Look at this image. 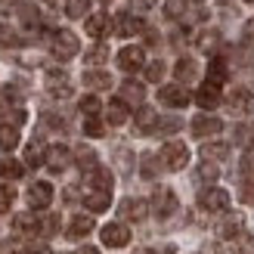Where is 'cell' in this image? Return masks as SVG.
I'll use <instances>...</instances> for the list:
<instances>
[{
  "label": "cell",
  "mask_w": 254,
  "mask_h": 254,
  "mask_svg": "<svg viewBox=\"0 0 254 254\" xmlns=\"http://www.w3.org/2000/svg\"><path fill=\"white\" fill-rule=\"evenodd\" d=\"M161 164L168 171H183L189 164V149L183 143H164L161 146Z\"/></svg>",
  "instance_id": "6da1fadb"
},
{
  "label": "cell",
  "mask_w": 254,
  "mask_h": 254,
  "mask_svg": "<svg viewBox=\"0 0 254 254\" xmlns=\"http://www.w3.org/2000/svg\"><path fill=\"white\" fill-rule=\"evenodd\" d=\"M50 47H53V56L56 59H71V56H78V37H74L71 31H56L53 37H50Z\"/></svg>",
  "instance_id": "7a4b0ae2"
},
{
  "label": "cell",
  "mask_w": 254,
  "mask_h": 254,
  "mask_svg": "<svg viewBox=\"0 0 254 254\" xmlns=\"http://www.w3.org/2000/svg\"><path fill=\"white\" fill-rule=\"evenodd\" d=\"M198 205L205 208V211H211V214H223L226 208H230V192L211 186V189H205V192L198 195Z\"/></svg>",
  "instance_id": "3957f363"
},
{
  "label": "cell",
  "mask_w": 254,
  "mask_h": 254,
  "mask_svg": "<svg viewBox=\"0 0 254 254\" xmlns=\"http://www.w3.org/2000/svg\"><path fill=\"white\" fill-rule=\"evenodd\" d=\"M99 236H103V245H109V248H124L130 242V230L124 223H106Z\"/></svg>",
  "instance_id": "277c9868"
},
{
  "label": "cell",
  "mask_w": 254,
  "mask_h": 254,
  "mask_svg": "<svg viewBox=\"0 0 254 254\" xmlns=\"http://www.w3.org/2000/svg\"><path fill=\"white\" fill-rule=\"evenodd\" d=\"M152 211H155V217H171V214L177 211V195L174 189H158L155 195H152Z\"/></svg>",
  "instance_id": "5b68a950"
},
{
  "label": "cell",
  "mask_w": 254,
  "mask_h": 254,
  "mask_svg": "<svg viewBox=\"0 0 254 254\" xmlns=\"http://www.w3.org/2000/svg\"><path fill=\"white\" fill-rule=\"evenodd\" d=\"M226 109H230L233 115H248L254 109V96L245 90V87H236V90L226 96Z\"/></svg>",
  "instance_id": "8992f818"
},
{
  "label": "cell",
  "mask_w": 254,
  "mask_h": 254,
  "mask_svg": "<svg viewBox=\"0 0 254 254\" xmlns=\"http://www.w3.org/2000/svg\"><path fill=\"white\" fill-rule=\"evenodd\" d=\"M50 201H53V186H50V183L37 180V183L28 186V205H31L34 211H44Z\"/></svg>",
  "instance_id": "52a82bcc"
},
{
  "label": "cell",
  "mask_w": 254,
  "mask_h": 254,
  "mask_svg": "<svg viewBox=\"0 0 254 254\" xmlns=\"http://www.w3.org/2000/svg\"><path fill=\"white\" fill-rule=\"evenodd\" d=\"M158 99H161L164 106H171V109H183V106H189V93H186V87H180V84L161 87V90H158Z\"/></svg>",
  "instance_id": "ba28073f"
},
{
  "label": "cell",
  "mask_w": 254,
  "mask_h": 254,
  "mask_svg": "<svg viewBox=\"0 0 254 254\" xmlns=\"http://www.w3.org/2000/svg\"><path fill=\"white\" fill-rule=\"evenodd\" d=\"M143 62H146L143 47H124L121 53H118V68L121 71H139V68H143Z\"/></svg>",
  "instance_id": "9c48e42d"
},
{
  "label": "cell",
  "mask_w": 254,
  "mask_h": 254,
  "mask_svg": "<svg viewBox=\"0 0 254 254\" xmlns=\"http://www.w3.org/2000/svg\"><path fill=\"white\" fill-rule=\"evenodd\" d=\"M112 28H115L121 37H130L136 31H143V19L133 16V12H118V19L112 22Z\"/></svg>",
  "instance_id": "30bf717a"
},
{
  "label": "cell",
  "mask_w": 254,
  "mask_h": 254,
  "mask_svg": "<svg viewBox=\"0 0 254 254\" xmlns=\"http://www.w3.org/2000/svg\"><path fill=\"white\" fill-rule=\"evenodd\" d=\"M47 90H50V96H59V99L71 96L68 74H65V71H50V74H47Z\"/></svg>",
  "instance_id": "8fae6325"
},
{
  "label": "cell",
  "mask_w": 254,
  "mask_h": 254,
  "mask_svg": "<svg viewBox=\"0 0 254 254\" xmlns=\"http://www.w3.org/2000/svg\"><path fill=\"white\" fill-rule=\"evenodd\" d=\"M220 130H223V121L214 118V115H198V118H192V133L195 136H214V133H220Z\"/></svg>",
  "instance_id": "7c38bea8"
},
{
  "label": "cell",
  "mask_w": 254,
  "mask_h": 254,
  "mask_svg": "<svg viewBox=\"0 0 254 254\" xmlns=\"http://www.w3.org/2000/svg\"><path fill=\"white\" fill-rule=\"evenodd\" d=\"M68 161H71V152H68L65 146H50V149H47V168L53 171V174L65 171Z\"/></svg>",
  "instance_id": "4fadbf2b"
},
{
  "label": "cell",
  "mask_w": 254,
  "mask_h": 254,
  "mask_svg": "<svg viewBox=\"0 0 254 254\" xmlns=\"http://www.w3.org/2000/svg\"><path fill=\"white\" fill-rule=\"evenodd\" d=\"M195 103L201 109H214L220 103V84H214V81H205L198 87V93H195Z\"/></svg>",
  "instance_id": "5bb4252c"
},
{
  "label": "cell",
  "mask_w": 254,
  "mask_h": 254,
  "mask_svg": "<svg viewBox=\"0 0 254 254\" xmlns=\"http://www.w3.org/2000/svg\"><path fill=\"white\" fill-rule=\"evenodd\" d=\"M118 211H121V217H124V220H146L149 205H146L143 198H124Z\"/></svg>",
  "instance_id": "9a60e30c"
},
{
  "label": "cell",
  "mask_w": 254,
  "mask_h": 254,
  "mask_svg": "<svg viewBox=\"0 0 254 254\" xmlns=\"http://www.w3.org/2000/svg\"><path fill=\"white\" fill-rule=\"evenodd\" d=\"M242 226H245V217H242V214H226V217L217 223V236H220V239H236L239 233H242Z\"/></svg>",
  "instance_id": "2e32d148"
},
{
  "label": "cell",
  "mask_w": 254,
  "mask_h": 254,
  "mask_svg": "<svg viewBox=\"0 0 254 254\" xmlns=\"http://www.w3.org/2000/svg\"><path fill=\"white\" fill-rule=\"evenodd\" d=\"M90 233H93V217H90V214H78V217H71L68 230H65L68 239H84Z\"/></svg>",
  "instance_id": "e0dca14e"
},
{
  "label": "cell",
  "mask_w": 254,
  "mask_h": 254,
  "mask_svg": "<svg viewBox=\"0 0 254 254\" xmlns=\"http://www.w3.org/2000/svg\"><path fill=\"white\" fill-rule=\"evenodd\" d=\"M41 217H34V214H19L16 220H12V230L22 233V236H41Z\"/></svg>",
  "instance_id": "ac0fdd59"
},
{
  "label": "cell",
  "mask_w": 254,
  "mask_h": 254,
  "mask_svg": "<svg viewBox=\"0 0 254 254\" xmlns=\"http://www.w3.org/2000/svg\"><path fill=\"white\" fill-rule=\"evenodd\" d=\"M87 183H90L93 189H103V192H112V183H115V177H112V171H106V168H96L93 171H87Z\"/></svg>",
  "instance_id": "d6986e66"
},
{
  "label": "cell",
  "mask_w": 254,
  "mask_h": 254,
  "mask_svg": "<svg viewBox=\"0 0 254 254\" xmlns=\"http://www.w3.org/2000/svg\"><path fill=\"white\" fill-rule=\"evenodd\" d=\"M109 28H112V19L106 16V12H96V16L87 19V34L90 37H106Z\"/></svg>",
  "instance_id": "ffe728a7"
},
{
  "label": "cell",
  "mask_w": 254,
  "mask_h": 254,
  "mask_svg": "<svg viewBox=\"0 0 254 254\" xmlns=\"http://www.w3.org/2000/svg\"><path fill=\"white\" fill-rule=\"evenodd\" d=\"M109 201H112V195H109V192H103V189H93V192H87V195H84L87 211H93V214L106 211V208H109Z\"/></svg>",
  "instance_id": "44dd1931"
},
{
  "label": "cell",
  "mask_w": 254,
  "mask_h": 254,
  "mask_svg": "<svg viewBox=\"0 0 254 254\" xmlns=\"http://www.w3.org/2000/svg\"><path fill=\"white\" fill-rule=\"evenodd\" d=\"M19 146V127L16 124H0V152H12Z\"/></svg>",
  "instance_id": "7402d4cb"
},
{
  "label": "cell",
  "mask_w": 254,
  "mask_h": 254,
  "mask_svg": "<svg viewBox=\"0 0 254 254\" xmlns=\"http://www.w3.org/2000/svg\"><path fill=\"white\" fill-rule=\"evenodd\" d=\"M84 87H90V90H109L112 74L109 71H84Z\"/></svg>",
  "instance_id": "603a6c76"
},
{
  "label": "cell",
  "mask_w": 254,
  "mask_h": 254,
  "mask_svg": "<svg viewBox=\"0 0 254 254\" xmlns=\"http://www.w3.org/2000/svg\"><path fill=\"white\" fill-rule=\"evenodd\" d=\"M143 96H146L143 84H136V81H124V84H121V99H124V103L139 106V103H143Z\"/></svg>",
  "instance_id": "cb8c5ba5"
},
{
  "label": "cell",
  "mask_w": 254,
  "mask_h": 254,
  "mask_svg": "<svg viewBox=\"0 0 254 254\" xmlns=\"http://www.w3.org/2000/svg\"><path fill=\"white\" fill-rule=\"evenodd\" d=\"M201 155H205V161H226L230 158V146L226 143H205L201 146Z\"/></svg>",
  "instance_id": "d4e9b609"
},
{
  "label": "cell",
  "mask_w": 254,
  "mask_h": 254,
  "mask_svg": "<svg viewBox=\"0 0 254 254\" xmlns=\"http://www.w3.org/2000/svg\"><path fill=\"white\" fill-rule=\"evenodd\" d=\"M155 124H158V115L152 112L149 106H143L136 112V130H143V133H152L155 130Z\"/></svg>",
  "instance_id": "484cf974"
},
{
  "label": "cell",
  "mask_w": 254,
  "mask_h": 254,
  "mask_svg": "<svg viewBox=\"0 0 254 254\" xmlns=\"http://www.w3.org/2000/svg\"><path fill=\"white\" fill-rule=\"evenodd\" d=\"M106 118H109V124H115V127H121L127 121V103H124V99H112Z\"/></svg>",
  "instance_id": "4316f807"
},
{
  "label": "cell",
  "mask_w": 254,
  "mask_h": 254,
  "mask_svg": "<svg viewBox=\"0 0 254 254\" xmlns=\"http://www.w3.org/2000/svg\"><path fill=\"white\" fill-rule=\"evenodd\" d=\"M47 161V149L41 139H34V143H28V149H25V164H31V168H37V164Z\"/></svg>",
  "instance_id": "83f0119b"
},
{
  "label": "cell",
  "mask_w": 254,
  "mask_h": 254,
  "mask_svg": "<svg viewBox=\"0 0 254 254\" xmlns=\"http://www.w3.org/2000/svg\"><path fill=\"white\" fill-rule=\"evenodd\" d=\"M217 177H220V171H217V164H214V161L198 164V171H195V180L198 183H217Z\"/></svg>",
  "instance_id": "f1b7e54d"
},
{
  "label": "cell",
  "mask_w": 254,
  "mask_h": 254,
  "mask_svg": "<svg viewBox=\"0 0 254 254\" xmlns=\"http://www.w3.org/2000/svg\"><path fill=\"white\" fill-rule=\"evenodd\" d=\"M90 12V0H65V16L68 19H84Z\"/></svg>",
  "instance_id": "f546056e"
},
{
  "label": "cell",
  "mask_w": 254,
  "mask_h": 254,
  "mask_svg": "<svg viewBox=\"0 0 254 254\" xmlns=\"http://www.w3.org/2000/svg\"><path fill=\"white\" fill-rule=\"evenodd\" d=\"M74 158H78V168L81 171H93L96 168V152L90 146H81L78 152H74Z\"/></svg>",
  "instance_id": "4dcf8cb0"
},
{
  "label": "cell",
  "mask_w": 254,
  "mask_h": 254,
  "mask_svg": "<svg viewBox=\"0 0 254 254\" xmlns=\"http://www.w3.org/2000/svg\"><path fill=\"white\" fill-rule=\"evenodd\" d=\"M208 81H214V84L226 81V62L223 59H211L208 62Z\"/></svg>",
  "instance_id": "1f68e13d"
},
{
  "label": "cell",
  "mask_w": 254,
  "mask_h": 254,
  "mask_svg": "<svg viewBox=\"0 0 254 254\" xmlns=\"http://www.w3.org/2000/svg\"><path fill=\"white\" fill-rule=\"evenodd\" d=\"M25 171H22V164L16 161V158H0V177H12V180H16V177H22Z\"/></svg>",
  "instance_id": "d6a6232c"
},
{
  "label": "cell",
  "mask_w": 254,
  "mask_h": 254,
  "mask_svg": "<svg viewBox=\"0 0 254 254\" xmlns=\"http://www.w3.org/2000/svg\"><path fill=\"white\" fill-rule=\"evenodd\" d=\"M84 59L90 62V65H99V62L109 59V47H106V44H96V47H90V50L84 53Z\"/></svg>",
  "instance_id": "836d02e7"
},
{
  "label": "cell",
  "mask_w": 254,
  "mask_h": 254,
  "mask_svg": "<svg viewBox=\"0 0 254 254\" xmlns=\"http://www.w3.org/2000/svg\"><path fill=\"white\" fill-rule=\"evenodd\" d=\"M177 78H180V81H192L195 78V62L192 59H180V62H177Z\"/></svg>",
  "instance_id": "e575fe53"
},
{
  "label": "cell",
  "mask_w": 254,
  "mask_h": 254,
  "mask_svg": "<svg viewBox=\"0 0 254 254\" xmlns=\"http://www.w3.org/2000/svg\"><path fill=\"white\" fill-rule=\"evenodd\" d=\"M180 127H183V121H180V118H158L155 133H177Z\"/></svg>",
  "instance_id": "d590c367"
},
{
  "label": "cell",
  "mask_w": 254,
  "mask_h": 254,
  "mask_svg": "<svg viewBox=\"0 0 254 254\" xmlns=\"http://www.w3.org/2000/svg\"><path fill=\"white\" fill-rule=\"evenodd\" d=\"M236 143H239V146H254V127H251V124L236 127Z\"/></svg>",
  "instance_id": "8d00e7d4"
},
{
  "label": "cell",
  "mask_w": 254,
  "mask_h": 254,
  "mask_svg": "<svg viewBox=\"0 0 254 254\" xmlns=\"http://www.w3.org/2000/svg\"><path fill=\"white\" fill-rule=\"evenodd\" d=\"M236 254H254V236H236Z\"/></svg>",
  "instance_id": "74e56055"
},
{
  "label": "cell",
  "mask_w": 254,
  "mask_h": 254,
  "mask_svg": "<svg viewBox=\"0 0 254 254\" xmlns=\"http://www.w3.org/2000/svg\"><path fill=\"white\" fill-rule=\"evenodd\" d=\"M12 201H16V189H12V186H0V214L9 211Z\"/></svg>",
  "instance_id": "f35d334b"
},
{
  "label": "cell",
  "mask_w": 254,
  "mask_h": 254,
  "mask_svg": "<svg viewBox=\"0 0 254 254\" xmlns=\"http://www.w3.org/2000/svg\"><path fill=\"white\" fill-rule=\"evenodd\" d=\"M99 109H103V106H99V99H96V96H84V99H81V112H84L87 118L99 115Z\"/></svg>",
  "instance_id": "ab89813d"
},
{
  "label": "cell",
  "mask_w": 254,
  "mask_h": 254,
  "mask_svg": "<svg viewBox=\"0 0 254 254\" xmlns=\"http://www.w3.org/2000/svg\"><path fill=\"white\" fill-rule=\"evenodd\" d=\"M164 78V62H149L146 65V81H161Z\"/></svg>",
  "instance_id": "60d3db41"
},
{
  "label": "cell",
  "mask_w": 254,
  "mask_h": 254,
  "mask_svg": "<svg viewBox=\"0 0 254 254\" xmlns=\"http://www.w3.org/2000/svg\"><path fill=\"white\" fill-rule=\"evenodd\" d=\"M84 133H87V136H103V133H106V127L99 124L96 115H93V118H87V121H84Z\"/></svg>",
  "instance_id": "b9f144b4"
},
{
  "label": "cell",
  "mask_w": 254,
  "mask_h": 254,
  "mask_svg": "<svg viewBox=\"0 0 254 254\" xmlns=\"http://www.w3.org/2000/svg\"><path fill=\"white\" fill-rule=\"evenodd\" d=\"M12 44H19L16 31H12L9 25H0V47H12Z\"/></svg>",
  "instance_id": "7bdbcfd3"
},
{
  "label": "cell",
  "mask_w": 254,
  "mask_h": 254,
  "mask_svg": "<svg viewBox=\"0 0 254 254\" xmlns=\"http://www.w3.org/2000/svg\"><path fill=\"white\" fill-rule=\"evenodd\" d=\"M139 171H143V177H155L158 174V164L152 155H143V161H139Z\"/></svg>",
  "instance_id": "ee69618b"
},
{
  "label": "cell",
  "mask_w": 254,
  "mask_h": 254,
  "mask_svg": "<svg viewBox=\"0 0 254 254\" xmlns=\"http://www.w3.org/2000/svg\"><path fill=\"white\" fill-rule=\"evenodd\" d=\"M217 37H220L217 31H205V34L198 37V47H201V50H211L214 44H217Z\"/></svg>",
  "instance_id": "f6af8a7d"
},
{
  "label": "cell",
  "mask_w": 254,
  "mask_h": 254,
  "mask_svg": "<svg viewBox=\"0 0 254 254\" xmlns=\"http://www.w3.org/2000/svg\"><path fill=\"white\" fill-rule=\"evenodd\" d=\"M56 230H59V217H47V220L41 223V233H44V236H53Z\"/></svg>",
  "instance_id": "bcb514c9"
},
{
  "label": "cell",
  "mask_w": 254,
  "mask_h": 254,
  "mask_svg": "<svg viewBox=\"0 0 254 254\" xmlns=\"http://www.w3.org/2000/svg\"><path fill=\"white\" fill-rule=\"evenodd\" d=\"M9 121H12V124L19 127V124L25 121V112H22V109H12V112H9Z\"/></svg>",
  "instance_id": "7dc6e473"
},
{
  "label": "cell",
  "mask_w": 254,
  "mask_h": 254,
  "mask_svg": "<svg viewBox=\"0 0 254 254\" xmlns=\"http://www.w3.org/2000/svg\"><path fill=\"white\" fill-rule=\"evenodd\" d=\"M168 16H180V0H168Z\"/></svg>",
  "instance_id": "c3c4849f"
},
{
  "label": "cell",
  "mask_w": 254,
  "mask_h": 254,
  "mask_svg": "<svg viewBox=\"0 0 254 254\" xmlns=\"http://www.w3.org/2000/svg\"><path fill=\"white\" fill-rule=\"evenodd\" d=\"M78 254H99V251H96V248H93V245H84V248H81V251H78Z\"/></svg>",
  "instance_id": "681fc988"
},
{
  "label": "cell",
  "mask_w": 254,
  "mask_h": 254,
  "mask_svg": "<svg viewBox=\"0 0 254 254\" xmlns=\"http://www.w3.org/2000/svg\"><path fill=\"white\" fill-rule=\"evenodd\" d=\"M133 254H155L152 248H139V251H133Z\"/></svg>",
  "instance_id": "f907efd6"
},
{
  "label": "cell",
  "mask_w": 254,
  "mask_h": 254,
  "mask_svg": "<svg viewBox=\"0 0 254 254\" xmlns=\"http://www.w3.org/2000/svg\"><path fill=\"white\" fill-rule=\"evenodd\" d=\"M44 3H50V6H56V3H59V0H44Z\"/></svg>",
  "instance_id": "816d5d0a"
},
{
  "label": "cell",
  "mask_w": 254,
  "mask_h": 254,
  "mask_svg": "<svg viewBox=\"0 0 254 254\" xmlns=\"http://www.w3.org/2000/svg\"><path fill=\"white\" fill-rule=\"evenodd\" d=\"M34 254H50V251H47V248H41V251H34Z\"/></svg>",
  "instance_id": "f5cc1de1"
},
{
  "label": "cell",
  "mask_w": 254,
  "mask_h": 254,
  "mask_svg": "<svg viewBox=\"0 0 254 254\" xmlns=\"http://www.w3.org/2000/svg\"><path fill=\"white\" fill-rule=\"evenodd\" d=\"M248 3H254V0H248Z\"/></svg>",
  "instance_id": "db71d44e"
}]
</instances>
